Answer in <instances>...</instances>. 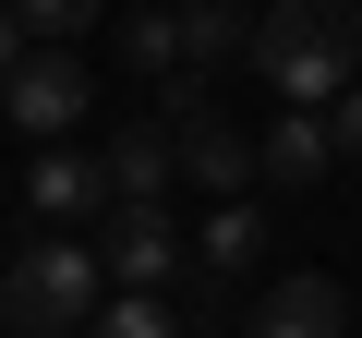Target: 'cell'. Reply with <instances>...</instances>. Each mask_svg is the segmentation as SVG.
Wrapping results in <instances>:
<instances>
[{"label": "cell", "instance_id": "obj_7", "mask_svg": "<svg viewBox=\"0 0 362 338\" xmlns=\"http://www.w3.org/2000/svg\"><path fill=\"white\" fill-rule=\"evenodd\" d=\"M338 326H350V290H338V278H314V266L266 278V290H254V314H242V338H338Z\"/></svg>", "mask_w": 362, "mask_h": 338}, {"label": "cell", "instance_id": "obj_16", "mask_svg": "<svg viewBox=\"0 0 362 338\" xmlns=\"http://www.w3.org/2000/svg\"><path fill=\"white\" fill-rule=\"evenodd\" d=\"M25 61V25H13V0H0V73H13Z\"/></svg>", "mask_w": 362, "mask_h": 338}, {"label": "cell", "instance_id": "obj_2", "mask_svg": "<svg viewBox=\"0 0 362 338\" xmlns=\"http://www.w3.org/2000/svg\"><path fill=\"white\" fill-rule=\"evenodd\" d=\"M97 242H25L0 266V326L13 338H85L97 326Z\"/></svg>", "mask_w": 362, "mask_h": 338}, {"label": "cell", "instance_id": "obj_3", "mask_svg": "<svg viewBox=\"0 0 362 338\" xmlns=\"http://www.w3.org/2000/svg\"><path fill=\"white\" fill-rule=\"evenodd\" d=\"M157 97H169V157H181V182L218 194V206H230V194H254V133H242L230 109H206V85H194V73H169Z\"/></svg>", "mask_w": 362, "mask_h": 338}, {"label": "cell", "instance_id": "obj_5", "mask_svg": "<svg viewBox=\"0 0 362 338\" xmlns=\"http://www.w3.org/2000/svg\"><path fill=\"white\" fill-rule=\"evenodd\" d=\"M97 278H121V290H181V218H169V206H97Z\"/></svg>", "mask_w": 362, "mask_h": 338}, {"label": "cell", "instance_id": "obj_14", "mask_svg": "<svg viewBox=\"0 0 362 338\" xmlns=\"http://www.w3.org/2000/svg\"><path fill=\"white\" fill-rule=\"evenodd\" d=\"M13 25H25V49H73L97 25V0H13Z\"/></svg>", "mask_w": 362, "mask_h": 338}, {"label": "cell", "instance_id": "obj_10", "mask_svg": "<svg viewBox=\"0 0 362 338\" xmlns=\"http://www.w3.org/2000/svg\"><path fill=\"white\" fill-rule=\"evenodd\" d=\"M194 254H206V290L254 278V266H266V206H254V194H230V206H218V218L194 230Z\"/></svg>", "mask_w": 362, "mask_h": 338}, {"label": "cell", "instance_id": "obj_6", "mask_svg": "<svg viewBox=\"0 0 362 338\" xmlns=\"http://www.w3.org/2000/svg\"><path fill=\"white\" fill-rule=\"evenodd\" d=\"M169 182H181L169 121H121V133H97V194H109V206H169Z\"/></svg>", "mask_w": 362, "mask_h": 338}, {"label": "cell", "instance_id": "obj_17", "mask_svg": "<svg viewBox=\"0 0 362 338\" xmlns=\"http://www.w3.org/2000/svg\"><path fill=\"white\" fill-rule=\"evenodd\" d=\"M145 13H169V0H145Z\"/></svg>", "mask_w": 362, "mask_h": 338}, {"label": "cell", "instance_id": "obj_1", "mask_svg": "<svg viewBox=\"0 0 362 338\" xmlns=\"http://www.w3.org/2000/svg\"><path fill=\"white\" fill-rule=\"evenodd\" d=\"M278 109H338L362 85V13H338V0H278V13H254V49H242Z\"/></svg>", "mask_w": 362, "mask_h": 338}, {"label": "cell", "instance_id": "obj_12", "mask_svg": "<svg viewBox=\"0 0 362 338\" xmlns=\"http://www.w3.org/2000/svg\"><path fill=\"white\" fill-rule=\"evenodd\" d=\"M85 338H194V326H181V302L169 290H121V302H97V326Z\"/></svg>", "mask_w": 362, "mask_h": 338}, {"label": "cell", "instance_id": "obj_15", "mask_svg": "<svg viewBox=\"0 0 362 338\" xmlns=\"http://www.w3.org/2000/svg\"><path fill=\"white\" fill-rule=\"evenodd\" d=\"M326 133H338V157H362V85H350V97L326 109Z\"/></svg>", "mask_w": 362, "mask_h": 338}, {"label": "cell", "instance_id": "obj_11", "mask_svg": "<svg viewBox=\"0 0 362 338\" xmlns=\"http://www.w3.org/2000/svg\"><path fill=\"white\" fill-rule=\"evenodd\" d=\"M25 206H37V218H97V206H109V194H97V157H85V145H37Z\"/></svg>", "mask_w": 362, "mask_h": 338}, {"label": "cell", "instance_id": "obj_9", "mask_svg": "<svg viewBox=\"0 0 362 338\" xmlns=\"http://www.w3.org/2000/svg\"><path fill=\"white\" fill-rule=\"evenodd\" d=\"M169 25H181V73H194V85L254 49V13H242V0H169Z\"/></svg>", "mask_w": 362, "mask_h": 338}, {"label": "cell", "instance_id": "obj_8", "mask_svg": "<svg viewBox=\"0 0 362 338\" xmlns=\"http://www.w3.org/2000/svg\"><path fill=\"white\" fill-rule=\"evenodd\" d=\"M338 169V133H326V109H278L266 133H254V182H278V194H314Z\"/></svg>", "mask_w": 362, "mask_h": 338}, {"label": "cell", "instance_id": "obj_4", "mask_svg": "<svg viewBox=\"0 0 362 338\" xmlns=\"http://www.w3.org/2000/svg\"><path fill=\"white\" fill-rule=\"evenodd\" d=\"M85 109H97L85 49H25L13 73H0V121H13L25 145H73V133H85Z\"/></svg>", "mask_w": 362, "mask_h": 338}, {"label": "cell", "instance_id": "obj_13", "mask_svg": "<svg viewBox=\"0 0 362 338\" xmlns=\"http://www.w3.org/2000/svg\"><path fill=\"white\" fill-rule=\"evenodd\" d=\"M121 61H133L145 85H169V73H181V25H169V13H133V25H121Z\"/></svg>", "mask_w": 362, "mask_h": 338}]
</instances>
